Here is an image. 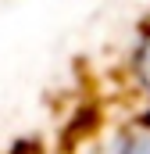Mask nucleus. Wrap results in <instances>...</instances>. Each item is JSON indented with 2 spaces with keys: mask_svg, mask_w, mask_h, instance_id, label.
Instances as JSON below:
<instances>
[{
  "mask_svg": "<svg viewBox=\"0 0 150 154\" xmlns=\"http://www.w3.org/2000/svg\"><path fill=\"white\" fill-rule=\"evenodd\" d=\"M75 154H150V111L132 104L125 115L104 118Z\"/></svg>",
  "mask_w": 150,
  "mask_h": 154,
  "instance_id": "f257e3e1",
  "label": "nucleus"
},
{
  "mask_svg": "<svg viewBox=\"0 0 150 154\" xmlns=\"http://www.w3.org/2000/svg\"><path fill=\"white\" fill-rule=\"evenodd\" d=\"M125 93L136 108L150 111V22L140 29L136 43L129 47L125 57Z\"/></svg>",
  "mask_w": 150,
  "mask_h": 154,
  "instance_id": "f03ea898",
  "label": "nucleus"
}]
</instances>
